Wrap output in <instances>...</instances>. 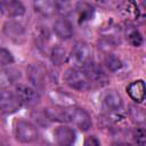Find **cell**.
<instances>
[{"mask_svg":"<svg viewBox=\"0 0 146 146\" xmlns=\"http://www.w3.org/2000/svg\"><path fill=\"white\" fill-rule=\"evenodd\" d=\"M84 146H102L100 141L95 136H88L84 139Z\"/></svg>","mask_w":146,"mask_h":146,"instance_id":"obj_26","label":"cell"},{"mask_svg":"<svg viewBox=\"0 0 146 146\" xmlns=\"http://www.w3.org/2000/svg\"><path fill=\"white\" fill-rule=\"evenodd\" d=\"M130 115L133 121L136 122H144L145 120V113L143 108H139L137 106H130Z\"/></svg>","mask_w":146,"mask_h":146,"instance_id":"obj_25","label":"cell"},{"mask_svg":"<svg viewBox=\"0 0 146 146\" xmlns=\"http://www.w3.org/2000/svg\"><path fill=\"white\" fill-rule=\"evenodd\" d=\"M33 7H34V10L44 16V17H50L52 15H55L56 11V5H55V1H51V0H38V1H34L33 2Z\"/></svg>","mask_w":146,"mask_h":146,"instance_id":"obj_15","label":"cell"},{"mask_svg":"<svg viewBox=\"0 0 146 146\" xmlns=\"http://www.w3.org/2000/svg\"><path fill=\"white\" fill-rule=\"evenodd\" d=\"M111 146H130V145H127V144H122V143H115V144H112Z\"/></svg>","mask_w":146,"mask_h":146,"instance_id":"obj_28","label":"cell"},{"mask_svg":"<svg viewBox=\"0 0 146 146\" xmlns=\"http://www.w3.org/2000/svg\"><path fill=\"white\" fill-rule=\"evenodd\" d=\"M127 92L132 100H135L136 103H141L145 99V82L143 80H136L131 82L127 87Z\"/></svg>","mask_w":146,"mask_h":146,"instance_id":"obj_13","label":"cell"},{"mask_svg":"<svg viewBox=\"0 0 146 146\" xmlns=\"http://www.w3.org/2000/svg\"><path fill=\"white\" fill-rule=\"evenodd\" d=\"M0 146H10L9 144H7V143H3V141H0Z\"/></svg>","mask_w":146,"mask_h":146,"instance_id":"obj_29","label":"cell"},{"mask_svg":"<svg viewBox=\"0 0 146 146\" xmlns=\"http://www.w3.org/2000/svg\"><path fill=\"white\" fill-rule=\"evenodd\" d=\"M21 105H25V106H35L40 103V94L36 91V89L26 86V84H18L16 87V91H15Z\"/></svg>","mask_w":146,"mask_h":146,"instance_id":"obj_6","label":"cell"},{"mask_svg":"<svg viewBox=\"0 0 146 146\" xmlns=\"http://www.w3.org/2000/svg\"><path fill=\"white\" fill-rule=\"evenodd\" d=\"M71 59L74 64L83 66L86 63L91 60V49L88 43L83 41L76 42L71 51Z\"/></svg>","mask_w":146,"mask_h":146,"instance_id":"obj_7","label":"cell"},{"mask_svg":"<svg viewBox=\"0 0 146 146\" xmlns=\"http://www.w3.org/2000/svg\"><path fill=\"white\" fill-rule=\"evenodd\" d=\"M104 63H105L106 67L112 72H116L122 67V60L113 54H107L104 59Z\"/></svg>","mask_w":146,"mask_h":146,"instance_id":"obj_18","label":"cell"},{"mask_svg":"<svg viewBox=\"0 0 146 146\" xmlns=\"http://www.w3.org/2000/svg\"><path fill=\"white\" fill-rule=\"evenodd\" d=\"M64 80L70 88L78 90V91H84L91 87V84L88 81V79L86 78L84 73L75 67H71L65 72Z\"/></svg>","mask_w":146,"mask_h":146,"instance_id":"obj_2","label":"cell"},{"mask_svg":"<svg viewBox=\"0 0 146 146\" xmlns=\"http://www.w3.org/2000/svg\"><path fill=\"white\" fill-rule=\"evenodd\" d=\"M54 32L60 39L67 40L73 36V26L66 18H59L54 23Z\"/></svg>","mask_w":146,"mask_h":146,"instance_id":"obj_12","label":"cell"},{"mask_svg":"<svg viewBox=\"0 0 146 146\" xmlns=\"http://www.w3.org/2000/svg\"><path fill=\"white\" fill-rule=\"evenodd\" d=\"M35 40L39 44V47H44L49 41V32L43 26H40L35 34Z\"/></svg>","mask_w":146,"mask_h":146,"instance_id":"obj_21","label":"cell"},{"mask_svg":"<svg viewBox=\"0 0 146 146\" xmlns=\"http://www.w3.org/2000/svg\"><path fill=\"white\" fill-rule=\"evenodd\" d=\"M3 33L5 35L13 40L14 42H23L25 39V29L24 26L16 22V21H8L3 25Z\"/></svg>","mask_w":146,"mask_h":146,"instance_id":"obj_9","label":"cell"},{"mask_svg":"<svg viewBox=\"0 0 146 146\" xmlns=\"http://www.w3.org/2000/svg\"><path fill=\"white\" fill-rule=\"evenodd\" d=\"M50 59H51L52 64L56 65V66H59V65L64 64L67 59V54H66L65 48H63L59 44L54 46L50 50Z\"/></svg>","mask_w":146,"mask_h":146,"instance_id":"obj_16","label":"cell"},{"mask_svg":"<svg viewBox=\"0 0 146 146\" xmlns=\"http://www.w3.org/2000/svg\"><path fill=\"white\" fill-rule=\"evenodd\" d=\"M56 11L62 15H68L75 9V5L70 1H55Z\"/></svg>","mask_w":146,"mask_h":146,"instance_id":"obj_19","label":"cell"},{"mask_svg":"<svg viewBox=\"0 0 146 146\" xmlns=\"http://www.w3.org/2000/svg\"><path fill=\"white\" fill-rule=\"evenodd\" d=\"M14 63V56L11 52L5 48H0V65L7 66Z\"/></svg>","mask_w":146,"mask_h":146,"instance_id":"obj_24","label":"cell"},{"mask_svg":"<svg viewBox=\"0 0 146 146\" xmlns=\"http://www.w3.org/2000/svg\"><path fill=\"white\" fill-rule=\"evenodd\" d=\"M55 138L59 146H72L76 139L75 131L67 125H59L55 130Z\"/></svg>","mask_w":146,"mask_h":146,"instance_id":"obj_11","label":"cell"},{"mask_svg":"<svg viewBox=\"0 0 146 146\" xmlns=\"http://www.w3.org/2000/svg\"><path fill=\"white\" fill-rule=\"evenodd\" d=\"M60 96H63V94H62V95H60ZM66 98H67V99H68V98H71V97H68V96H67V95H64V100H66ZM59 99H63V97H62V98H56V99H54V102H55V100H56V103H57V102H58V100H59Z\"/></svg>","mask_w":146,"mask_h":146,"instance_id":"obj_27","label":"cell"},{"mask_svg":"<svg viewBox=\"0 0 146 146\" xmlns=\"http://www.w3.org/2000/svg\"><path fill=\"white\" fill-rule=\"evenodd\" d=\"M21 106V103L15 92L10 90L0 91V110L6 113H14Z\"/></svg>","mask_w":146,"mask_h":146,"instance_id":"obj_8","label":"cell"},{"mask_svg":"<svg viewBox=\"0 0 146 146\" xmlns=\"http://www.w3.org/2000/svg\"><path fill=\"white\" fill-rule=\"evenodd\" d=\"M15 137L19 143L30 144L36 140L38 130L36 128L25 120H19L15 124Z\"/></svg>","mask_w":146,"mask_h":146,"instance_id":"obj_4","label":"cell"},{"mask_svg":"<svg viewBox=\"0 0 146 146\" xmlns=\"http://www.w3.org/2000/svg\"><path fill=\"white\" fill-rule=\"evenodd\" d=\"M82 72L84 73L88 81L91 83H95L97 86H104L107 83V76L104 72V70L95 62L89 60L82 66Z\"/></svg>","mask_w":146,"mask_h":146,"instance_id":"obj_5","label":"cell"},{"mask_svg":"<svg viewBox=\"0 0 146 146\" xmlns=\"http://www.w3.org/2000/svg\"><path fill=\"white\" fill-rule=\"evenodd\" d=\"M11 82H13L11 73H9V71L7 70L0 68V91L5 90Z\"/></svg>","mask_w":146,"mask_h":146,"instance_id":"obj_22","label":"cell"},{"mask_svg":"<svg viewBox=\"0 0 146 146\" xmlns=\"http://www.w3.org/2000/svg\"><path fill=\"white\" fill-rule=\"evenodd\" d=\"M133 139L138 146H146V131L144 128H136L133 131Z\"/></svg>","mask_w":146,"mask_h":146,"instance_id":"obj_23","label":"cell"},{"mask_svg":"<svg viewBox=\"0 0 146 146\" xmlns=\"http://www.w3.org/2000/svg\"><path fill=\"white\" fill-rule=\"evenodd\" d=\"M127 38L129 42L135 47H139L143 43V36L136 29H129V31L127 32Z\"/></svg>","mask_w":146,"mask_h":146,"instance_id":"obj_20","label":"cell"},{"mask_svg":"<svg viewBox=\"0 0 146 146\" xmlns=\"http://www.w3.org/2000/svg\"><path fill=\"white\" fill-rule=\"evenodd\" d=\"M66 119H67V122L73 123L75 127H78L82 131L89 130L92 125L90 115L84 110L79 107H71L66 110Z\"/></svg>","mask_w":146,"mask_h":146,"instance_id":"obj_3","label":"cell"},{"mask_svg":"<svg viewBox=\"0 0 146 146\" xmlns=\"http://www.w3.org/2000/svg\"><path fill=\"white\" fill-rule=\"evenodd\" d=\"M75 9L79 13L80 22H84V21L90 19L91 16H92V14H94V8L89 3H87V2L75 3Z\"/></svg>","mask_w":146,"mask_h":146,"instance_id":"obj_17","label":"cell"},{"mask_svg":"<svg viewBox=\"0 0 146 146\" xmlns=\"http://www.w3.org/2000/svg\"><path fill=\"white\" fill-rule=\"evenodd\" d=\"M0 11L7 17H19L24 15L25 7L21 1L2 0L0 1Z\"/></svg>","mask_w":146,"mask_h":146,"instance_id":"obj_10","label":"cell"},{"mask_svg":"<svg viewBox=\"0 0 146 146\" xmlns=\"http://www.w3.org/2000/svg\"><path fill=\"white\" fill-rule=\"evenodd\" d=\"M103 104L110 111H117L122 107L123 100H122L121 95L116 90H110L104 95Z\"/></svg>","mask_w":146,"mask_h":146,"instance_id":"obj_14","label":"cell"},{"mask_svg":"<svg viewBox=\"0 0 146 146\" xmlns=\"http://www.w3.org/2000/svg\"><path fill=\"white\" fill-rule=\"evenodd\" d=\"M26 72H27V78H29L30 82L36 89L46 88L47 83L49 82V73L42 64H40V63L30 64Z\"/></svg>","mask_w":146,"mask_h":146,"instance_id":"obj_1","label":"cell"}]
</instances>
